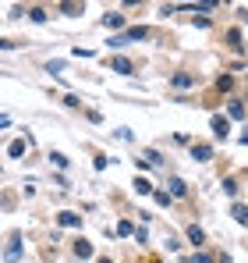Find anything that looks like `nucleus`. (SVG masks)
Returning <instances> with one entry per match:
<instances>
[{
  "label": "nucleus",
  "mask_w": 248,
  "mask_h": 263,
  "mask_svg": "<svg viewBox=\"0 0 248 263\" xmlns=\"http://www.w3.org/2000/svg\"><path fill=\"white\" fill-rule=\"evenodd\" d=\"M149 36V29H142V25H135V29H128L124 36H117V40H110V46H124V43H135V40H146Z\"/></svg>",
  "instance_id": "f257e3e1"
},
{
  "label": "nucleus",
  "mask_w": 248,
  "mask_h": 263,
  "mask_svg": "<svg viewBox=\"0 0 248 263\" xmlns=\"http://www.w3.org/2000/svg\"><path fill=\"white\" fill-rule=\"evenodd\" d=\"M209 128H213V135H216V139H227V132H231V125H227V118H220V114H216V118L209 121Z\"/></svg>",
  "instance_id": "f03ea898"
},
{
  "label": "nucleus",
  "mask_w": 248,
  "mask_h": 263,
  "mask_svg": "<svg viewBox=\"0 0 248 263\" xmlns=\"http://www.w3.org/2000/svg\"><path fill=\"white\" fill-rule=\"evenodd\" d=\"M192 157L206 164V160H213V146H206V142H195V146H192Z\"/></svg>",
  "instance_id": "7ed1b4c3"
},
{
  "label": "nucleus",
  "mask_w": 248,
  "mask_h": 263,
  "mask_svg": "<svg viewBox=\"0 0 248 263\" xmlns=\"http://www.w3.org/2000/svg\"><path fill=\"white\" fill-rule=\"evenodd\" d=\"M110 68H114V71H121V75H131V71H135V64H131L128 57H114V61H110Z\"/></svg>",
  "instance_id": "20e7f679"
},
{
  "label": "nucleus",
  "mask_w": 248,
  "mask_h": 263,
  "mask_svg": "<svg viewBox=\"0 0 248 263\" xmlns=\"http://www.w3.org/2000/svg\"><path fill=\"white\" fill-rule=\"evenodd\" d=\"M103 25H107V29H121V25H124V14H117V11L103 14Z\"/></svg>",
  "instance_id": "39448f33"
},
{
  "label": "nucleus",
  "mask_w": 248,
  "mask_h": 263,
  "mask_svg": "<svg viewBox=\"0 0 248 263\" xmlns=\"http://www.w3.org/2000/svg\"><path fill=\"white\" fill-rule=\"evenodd\" d=\"M75 256H78V260H89V256H92V246H89L85 238H78V242H75Z\"/></svg>",
  "instance_id": "423d86ee"
},
{
  "label": "nucleus",
  "mask_w": 248,
  "mask_h": 263,
  "mask_svg": "<svg viewBox=\"0 0 248 263\" xmlns=\"http://www.w3.org/2000/svg\"><path fill=\"white\" fill-rule=\"evenodd\" d=\"M25 149H29V142H25V139H14V142L7 146V157H22Z\"/></svg>",
  "instance_id": "0eeeda50"
},
{
  "label": "nucleus",
  "mask_w": 248,
  "mask_h": 263,
  "mask_svg": "<svg viewBox=\"0 0 248 263\" xmlns=\"http://www.w3.org/2000/svg\"><path fill=\"white\" fill-rule=\"evenodd\" d=\"M170 196H188V185L181 178H170Z\"/></svg>",
  "instance_id": "6e6552de"
},
{
  "label": "nucleus",
  "mask_w": 248,
  "mask_h": 263,
  "mask_svg": "<svg viewBox=\"0 0 248 263\" xmlns=\"http://www.w3.org/2000/svg\"><path fill=\"white\" fill-rule=\"evenodd\" d=\"M60 224H64V228H82V217H78V214H60Z\"/></svg>",
  "instance_id": "1a4fd4ad"
},
{
  "label": "nucleus",
  "mask_w": 248,
  "mask_h": 263,
  "mask_svg": "<svg viewBox=\"0 0 248 263\" xmlns=\"http://www.w3.org/2000/svg\"><path fill=\"white\" fill-rule=\"evenodd\" d=\"M227 46H231V50H241V32H238V29H231V32H227Z\"/></svg>",
  "instance_id": "9d476101"
},
{
  "label": "nucleus",
  "mask_w": 248,
  "mask_h": 263,
  "mask_svg": "<svg viewBox=\"0 0 248 263\" xmlns=\"http://www.w3.org/2000/svg\"><path fill=\"white\" fill-rule=\"evenodd\" d=\"M216 89H220V92L234 89V75H220V79H216Z\"/></svg>",
  "instance_id": "9b49d317"
},
{
  "label": "nucleus",
  "mask_w": 248,
  "mask_h": 263,
  "mask_svg": "<svg viewBox=\"0 0 248 263\" xmlns=\"http://www.w3.org/2000/svg\"><path fill=\"white\" fill-rule=\"evenodd\" d=\"M174 86H177V89H188V86H192V75L177 71V75H174Z\"/></svg>",
  "instance_id": "f8f14e48"
},
{
  "label": "nucleus",
  "mask_w": 248,
  "mask_h": 263,
  "mask_svg": "<svg viewBox=\"0 0 248 263\" xmlns=\"http://www.w3.org/2000/svg\"><path fill=\"white\" fill-rule=\"evenodd\" d=\"M231 118H245V103L241 100H231Z\"/></svg>",
  "instance_id": "ddd939ff"
},
{
  "label": "nucleus",
  "mask_w": 248,
  "mask_h": 263,
  "mask_svg": "<svg viewBox=\"0 0 248 263\" xmlns=\"http://www.w3.org/2000/svg\"><path fill=\"white\" fill-rule=\"evenodd\" d=\"M188 238H192L195 246H202V238H206V235H202V228H195V224H192V228H188Z\"/></svg>",
  "instance_id": "4468645a"
},
{
  "label": "nucleus",
  "mask_w": 248,
  "mask_h": 263,
  "mask_svg": "<svg viewBox=\"0 0 248 263\" xmlns=\"http://www.w3.org/2000/svg\"><path fill=\"white\" fill-rule=\"evenodd\" d=\"M231 214H234V220H238V224H248V210L241 206V203H238V206H234Z\"/></svg>",
  "instance_id": "2eb2a0df"
},
{
  "label": "nucleus",
  "mask_w": 248,
  "mask_h": 263,
  "mask_svg": "<svg viewBox=\"0 0 248 263\" xmlns=\"http://www.w3.org/2000/svg\"><path fill=\"white\" fill-rule=\"evenodd\" d=\"M29 18H32L36 25H43V22H46V11H43V7H32V11H29Z\"/></svg>",
  "instance_id": "dca6fc26"
},
{
  "label": "nucleus",
  "mask_w": 248,
  "mask_h": 263,
  "mask_svg": "<svg viewBox=\"0 0 248 263\" xmlns=\"http://www.w3.org/2000/svg\"><path fill=\"white\" fill-rule=\"evenodd\" d=\"M64 14H82V4H60Z\"/></svg>",
  "instance_id": "f3484780"
},
{
  "label": "nucleus",
  "mask_w": 248,
  "mask_h": 263,
  "mask_svg": "<svg viewBox=\"0 0 248 263\" xmlns=\"http://www.w3.org/2000/svg\"><path fill=\"white\" fill-rule=\"evenodd\" d=\"M135 189H138V192H142V196H149V192H153V185H149V181H146V178H138V181H135Z\"/></svg>",
  "instance_id": "a211bd4d"
},
{
  "label": "nucleus",
  "mask_w": 248,
  "mask_h": 263,
  "mask_svg": "<svg viewBox=\"0 0 248 263\" xmlns=\"http://www.w3.org/2000/svg\"><path fill=\"white\" fill-rule=\"evenodd\" d=\"M153 199H156L160 206H170V192H153Z\"/></svg>",
  "instance_id": "6ab92c4d"
},
{
  "label": "nucleus",
  "mask_w": 248,
  "mask_h": 263,
  "mask_svg": "<svg viewBox=\"0 0 248 263\" xmlns=\"http://www.w3.org/2000/svg\"><path fill=\"white\" fill-rule=\"evenodd\" d=\"M117 235H135V228H131L128 220H121V224H117Z\"/></svg>",
  "instance_id": "aec40b11"
},
{
  "label": "nucleus",
  "mask_w": 248,
  "mask_h": 263,
  "mask_svg": "<svg viewBox=\"0 0 248 263\" xmlns=\"http://www.w3.org/2000/svg\"><path fill=\"white\" fill-rule=\"evenodd\" d=\"M223 189H227V196H238V181H231V178H227V181H223Z\"/></svg>",
  "instance_id": "412c9836"
},
{
  "label": "nucleus",
  "mask_w": 248,
  "mask_h": 263,
  "mask_svg": "<svg viewBox=\"0 0 248 263\" xmlns=\"http://www.w3.org/2000/svg\"><path fill=\"white\" fill-rule=\"evenodd\" d=\"M195 263H213V260H209L206 253H199V256H195Z\"/></svg>",
  "instance_id": "4be33fe9"
},
{
  "label": "nucleus",
  "mask_w": 248,
  "mask_h": 263,
  "mask_svg": "<svg viewBox=\"0 0 248 263\" xmlns=\"http://www.w3.org/2000/svg\"><path fill=\"white\" fill-rule=\"evenodd\" d=\"M241 22H248V11H241Z\"/></svg>",
  "instance_id": "5701e85b"
},
{
  "label": "nucleus",
  "mask_w": 248,
  "mask_h": 263,
  "mask_svg": "<svg viewBox=\"0 0 248 263\" xmlns=\"http://www.w3.org/2000/svg\"><path fill=\"white\" fill-rule=\"evenodd\" d=\"M99 263H114V260H107V256H103V260H99Z\"/></svg>",
  "instance_id": "b1692460"
}]
</instances>
